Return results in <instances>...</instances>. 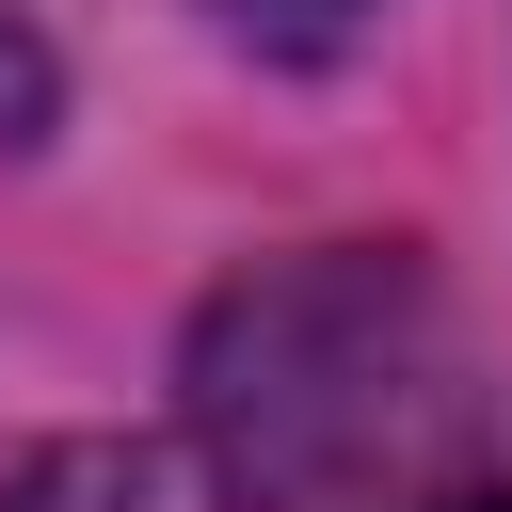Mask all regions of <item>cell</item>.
Listing matches in <instances>:
<instances>
[{
  "label": "cell",
  "instance_id": "cell-1",
  "mask_svg": "<svg viewBox=\"0 0 512 512\" xmlns=\"http://www.w3.org/2000/svg\"><path fill=\"white\" fill-rule=\"evenodd\" d=\"M432 512H512V496H432Z\"/></svg>",
  "mask_w": 512,
  "mask_h": 512
}]
</instances>
